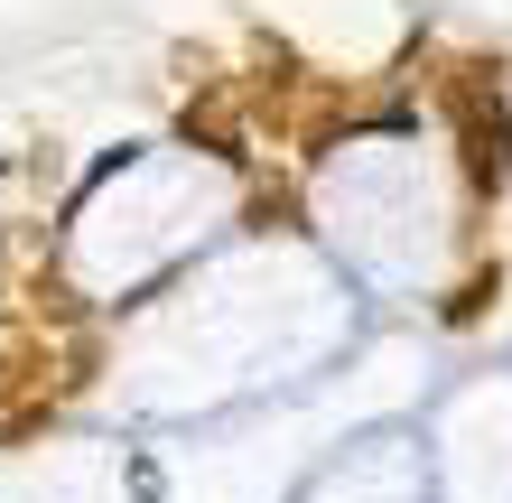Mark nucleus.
Instances as JSON below:
<instances>
[{
    "label": "nucleus",
    "instance_id": "nucleus-1",
    "mask_svg": "<svg viewBox=\"0 0 512 503\" xmlns=\"http://www.w3.org/2000/svg\"><path fill=\"white\" fill-rule=\"evenodd\" d=\"M438 112L457 140V177L466 205H494L512 187V103H503V56H457L438 75Z\"/></svg>",
    "mask_w": 512,
    "mask_h": 503
},
{
    "label": "nucleus",
    "instance_id": "nucleus-2",
    "mask_svg": "<svg viewBox=\"0 0 512 503\" xmlns=\"http://www.w3.org/2000/svg\"><path fill=\"white\" fill-rule=\"evenodd\" d=\"M494 308H503V261H475V271H466V280H457V289H447V299H438V327L475 336V327H485Z\"/></svg>",
    "mask_w": 512,
    "mask_h": 503
},
{
    "label": "nucleus",
    "instance_id": "nucleus-3",
    "mask_svg": "<svg viewBox=\"0 0 512 503\" xmlns=\"http://www.w3.org/2000/svg\"><path fill=\"white\" fill-rule=\"evenodd\" d=\"M243 224H252V233H298V196H289V187H252Z\"/></svg>",
    "mask_w": 512,
    "mask_h": 503
}]
</instances>
